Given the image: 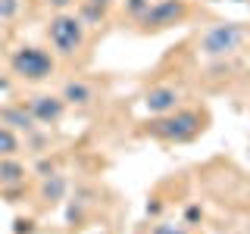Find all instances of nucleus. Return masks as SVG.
<instances>
[{
  "label": "nucleus",
  "mask_w": 250,
  "mask_h": 234,
  "mask_svg": "<svg viewBox=\"0 0 250 234\" xmlns=\"http://www.w3.org/2000/svg\"><path fill=\"white\" fill-rule=\"evenodd\" d=\"M241 41H244V28L234 25V22H219V25L203 31L200 53H207V57H225V53L238 50Z\"/></svg>",
  "instance_id": "1"
},
{
  "label": "nucleus",
  "mask_w": 250,
  "mask_h": 234,
  "mask_svg": "<svg viewBox=\"0 0 250 234\" xmlns=\"http://www.w3.org/2000/svg\"><path fill=\"white\" fill-rule=\"evenodd\" d=\"M47 35H50V44L57 47L62 57H69V53H75L78 47H82V41H84V22L78 19V16L60 13L57 19L50 22Z\"/></svg>",
  "instance_id": "2"
},
{
  "label": "nucleus",
  "mask_w": 250,
  "mask_h": 234,
  "mask_svg": "<svg viewBox=\"0 0 250 234\" xmlns=\"http://www.w3.org/2000/svg\"><path fill=\"white\" fill-rule=\"evenodd\" d=\"M13 72L22 78H31V81H41L53 72V57L38 47H22V50L13 53Z\"/></svg>",
  "instance_id": "3"
},
{
  "label": "nucleus",
  "mask_w": 250,
  "mask_h": 234,
  "mask_svg": "<svg viewBox=\"0 0 250 234\" xmlns=\"http://www.w3.org/2000/svg\"><path fill=\"white\" fill-rule=\"evenodd\" d=\"M200 128H203L200 116L191 113V109H185V113H175V116H169V119L156 122L150 131H153L156 137H166V140H188V137L197 135Z\"/></svg>",
  "instance_id": "4"
},
{
  "label": "nucleus",
  "mask_w": 250,
  "mask_h": 234,
  "mask_svg": "<svg viewBox=\"0 0 250 234\" xmlns=\"http://www.w3.org/2000/svg\"><path fill=\"white\" fill-rule=\"evenodd\" d=\"M182 16H185L182 0H160V3L147 6V13L141 16V19L150 28H166V25H175V19H182Z\"/></svg>",
  "instance_id": "5"
},
{
  "label": "nucleus",
  "mask_w": 250,
  "mask_h": 234,
  "mask_svg": "<svg viewBox=\"0 0 250 234\" xmlns=\"http://www.w3.org/2000/svg\"><path fill=\"white\" fill-rule=\"evenodd\" d=\"M28 113H31V119H35V122H57L60 116H62V100L41 94V97H35L28 103Z\"/></svg>",
  "instance_id": "6"
},
{
  "label": "nucleus",
  "mask_w": 250,
  "mask_h": 234,
  "mask_svg": "<svg viewBox=\"0 0 250 234\" xmlns=\"http://www.w3.org/2000/svg\"><path fill=\"white\" fill-rule=\"evenodd\" d=\"M144 106L150 109V113H156V116L175 113V106H178V91H175V88H153L150 94H147Z\"/></svg>",
  "instance_id": "7"
},
{
  "label": "nucleus",
  "mask_w": 250,
  "mask_h": 234,
  "mask_svg": "<svg viewBox=\"0 0 250 234\" xmlns=\"http://www.w3.org/2000/svg\"><path fill=\"white\" fill-rule=\"evenodd\" d=\"M22 181H25V169H22L19 162H13L10 156H3V159H0V184L13 187V184H22Z\"/></svg>",
  "instance_id": "8"
},
{
  "label": "nucleus",
  "mask_w": 250,
  "mask_h": 234,
  "mask_svg": "<svg viewBox=\"0 0 250 234\" xmlns=\"http://www.w3.org/2000/svg\"><path fill=\"white\" fill-rule=\"evenodd\" d=\"M0 122H6V125H13V128H31L35 125V119H31V113L25 106H16V109H3L0 113Z\"/></svg>",
  "instance_id": "9"
},
{
  "label": "nucleus",
  "mask_w": 250,
  "mask_h": 234,
  "mask_svg": "<svg viewBox=\"0 0 250 234\" xmlns=\"http://www.w3.org/2000/svg\"><path fill=\"white\" fill-rule=\"evenodd\" d=\"M91 97H94V91L82 81H69L66 88H62V100H69V103H88Z\"/></svg>",
  "instance_id": "10"
},
{
  "label": "nucleus",
  "mask_w": 250,
  "mask_h": 234,
  "mask_svg": "<svg viewBox=\"0 0 250 234\" xmlns=\"http://www.w3.org/2000/svg\"><path fill=\"white\" fill-rule=\"evenodd\" d=\"M16 150H19V140H16V135L10 128H3V125H0V159H3V156H13Z\"/></svg>",
  "instance_id": "11"
},
{
  "label": "nucleus",
  "mask_w": 250,
  "mask_h": 234,
  "mask_svg": "<svg viewBox=\"0 0 250 234\" xmlns=\"http://www.w3.org/2000/svg\"><path fill=\"white\" fill-rule=\"evenodd\" d=\"M62 187H66V181H62L60 175H50V181L44 184V200L50 203V200H60L62 197Z\"/></svg>",
  "instance_id": "12"
},
{
  "label": "nucleus",
  "mask_w": 250,
  "mask_h": 234,
  "mask_svg": "<svg viewBox=\"0 0 250 234\" xmlns=\"http://www.w3.org/2000/svg\"><path fill=\"white\" fill-rule=\"evenodd\" d=\"M16 6H19V0H0V19H10Z\"/></svg>",
  "instance_id": "13"
},
{
  "label": "nucleus",
  "mask_w": 250,
  "mask_h": 234,
  "mask_svg": "<svg viewBox=\"0 0 250 234\" xmlns=\"http://www.w3.org/2000/svg\"><path fill=\"white\" fill-rule=\"evenodd\" d=\"M147 6H150V0H128V10L135 13V16H144Z\"/></svg>",
  "instance_id": "14"
},
{
  "label": "nucleus",
  "mask_w": 250,
  "mask_h": 234,
  "mask_svg": "<svg viewBox=\"0 0 250 234\" xmlns=\"http://www.w3.org/2000/svg\"><path fill=\"white\" fill-rule=\"evenodd\" d=\"M153 234H185V231H178V228H169V225H160Z\"/></svg>",
  "instance_id": "15"
},
{
  "label": "nucleus",
  "mask_w": 250,
  "mask_h": 234,
  "mask_svg": "<svg viewBox=\"0 0 250 234\" xmlns=\"http://www.w3.org/2000/svg\"><path fill=\"white\" fill-rule=\"evenodd\" d=\"M47 3H53V6H69L72 0H47Z\"/></svg>",
  "instance_id": "16"
},
{
  "label": "nucleus",
  "mask_w": 250,
  "mask_h": 234,
  "mask_svg": "<svg viewBox=\"0 0 250 234\" xmlns=\"http://www.w3.org/2000/svg\"><path fill=\"white\" fill-rule=\"evenodd\" d=\"M94 3H104V6H106V3H109V0H94Z\"/></svg>",
  "instance_id": "17"
}]
</instances>
